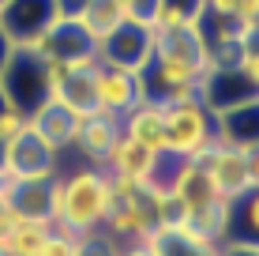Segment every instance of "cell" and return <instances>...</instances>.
Masks as SVG:
<instances>
[{"label":"cell","mask_w":259,"mask_h":256,"mask_svg":"<svg viewBox=\"0 0 259 256\" xmlns=\"http://www.w3.org/2000/svg\"><path fill=\"white\" fill-rule=\"evenodd\" d=\"M113 204H117V192L102 166L83 162L75 170H60L53 181V226L75 237L102 230Z\"/></svg>","instance_id":"cell-1"},{"label":"cell","mask_w":259,"mask_h":256,"mask_svg":"<svg viewBox=\"0 0 259 256\" xmlns=\"http://www.w3.org/2000/svg\"><path fill=\"white\" fill-rule=\"evenodd\" d=\"M218 139V121L203 105V98L165 105V155L192 158Z\"/></svg>","instance_id":"cell-2"},{"label":"cell","mask_w":259,"mask_h":256,"mask_svg":"<svg viewBox=\"0 0 259 256\" xmlns=\"http://www.w3.org/2000/svg\"><path fill=\"white\" fill-rule=\"evenodd\" d=\"M143 91H147L150 102L158 105H173V102H188V98H199L203 91V76L199 68L184 64V60H173V57H150L147 68H143Z\"/></svg>","instance_id":"cell-3"},{"label":"cell","mask_w":259,"mask_h":256,"mask_svg":"<svg viewBox=\"0 0 259 256\" xmlns=\"http://www.w3.org/2000/svg\"><path fill=\"white\" fill-rule=\"evenodd\" d=\"M0 87H4L8 102L19 105L26 117H30L46 102V60H41V53L15 46L8 64H4V72H0Z\"/></svg>","instance_id":"cell-4"},{"label":"cell","mask_w":259,"mask_h":256,"mask_svg":"<svg viewBox=\"0 0 259 256\" xmlns=\"http://www.w3.org/2000/svg\"><path fill=\"white\" fill-rule=\"evenodd\" d=\"M60 158H64V155L53 151L46 139L30 128V121H26V128L12 139V143H4V170L12 173L15 181L57 177V173L64 170V166H60Z\"/></svg>","instance_id":"cell-5"},{"label":"cell","mask_w":259,"mask_h":256,"mask_svg":"<svg viewBox=\"0 0 259 256\" xmlns=\"http://www.w3.org/2000/svg\"><path fill=\"white\" fill-rule=\"evenodd\" d=\"M147 98L143 91V76L132 68H117V64H94V113L105 117H124Z\"/></svg>","instance_id":"cell-6"},{"label":"cell","mask_w":259,"mask_h":256,"mask_svg":"<svg viewBox=\"0 0 259 256\" xmlns=\"http://www.w3.org/2000/svg\"><path fill=\"white\" fill-rule=\"evenodd\" d=\"M192 158L210 173V181H214V189H218L222 200H237L240 192L252 189V177H248V155L240 151V147H229V143H222V139H214L207 151H199Z\"/></svg>","instance_id":"cell-7"},{"label":"cell","mask_w":259,"mask_h":256,"mask_svg":"<svg viewBox=\"0 0 259 256\" xmlns=\"http://www.w3.org/2000/svg\"><path fill=\"white\" fill-rule=\"evenodd\" d=\"M150 57H154V30L143 26V23H120L109 38L98 42V60H102V64L143 72Z\"/></svg>","instance_id":"cell-8"},{"label":"cell","mask_w":259,"mask_h":256,"mask_svg":"<svg viewBox=\"0 0 259 256\" xmlns=\"http://www.w3.org/2000/svg\"><path fill=\"white\" fill-rule=\"evenodd\" d=\"M158 158H162V155L139 147L136 139H128L120 132V139L113 143V151L105 155L102 170L109 173V177H120V181H132V185L150 189V185H154V173H158Z\"/></svg>","instance_id":"cell-9"},{"label":"cell","mask_w":259,"mask_h":256,"mask_svg":"<svg viewBox=\"0 0 259 256\" xmlns=\"http://www.w3.org/2000/svg\"><path fill=\"white\" fill-rule=\"evenodd\" d=\"M53 19H57L53 0H4V12H0V26L15 46L34 42L41 30H49Z\"/></svg>","instance_id":"cell-10"},{"label":"cell","mask_w":259,"mask_h":256,"mask_svg":"<svg viewBox=\"0 0 259 256\" xmlns=\"http://www.w3.org/2000/svg\"><path fill=\"white\" fill-rule=\"evenodd\" d=\"M255 94L259 91L240 76L237 64H210V72L203 76L199 98H203V105H207L210 113H222V109H229V105H240V102L255 98Z\"/></svg>","instance_id":"cell-11"},{"label":"cell","mask_w":259,"mask_h":256,"mask_svg":"<svg viewBox=\"0 0 259 256\" xmlns=\"http://www.w3.org/2000/svg\"><path fill=\"white\" fill-rule=\"evenodd\" d=\"M120 139V121L117 117H105V113H87L79 121V132H75V155L91 166H102L105 155L113 151V143Z\"/></svg>","instance_id":"cell-12"},{"label":"cell","mask_w":259,"mask_h":256,"mask_svg":"<svg viewBox=\"0 0 259 256\" xmlns=\"http://www.w3.org/2000/svg\"><path fill=\"white\" fill-rule=\"evenodd\" d=\"M79 121L83 117H75L71 109H64L57 98H46L38 105V109L30 113V128L38 132L41 139L53 147V151H71V143H75V132H79Z\"/></svg>","instance_id":"cell-13"},{"label":"cell","mask_w":259,"mask_h":256,"mask_svg":"<svg viewBox=\"0 0 259 256\" xmlns=\"http://www.w3.org/2000/svg\"><path fill=\"white\" fill-rule=\"evenodd\" d=\"M120 132L128 139H136L139 147H147V151L165 155V105L143 98L132 113L120 117Z\"/></svg>","instance_id":"cell-14"},{"label":"cell","mask_w":259,"mask_h":256,"mask_svg":"<svg viewBox=\"0 0 259 256\" xmlns=\"http://www.w3.org/2000/svg\"><path fill=\"white\" fill-rule=\"evenodd\" d=\"M218 121V139L229 147H240V151H252L259 143V94L240 105H229V109L214 113Z\"/></svg>","instance_id":"cell-15"},{"label":"cell","mask_w":259,"mask_h":256,"mask_svg":"<svg viewBox=\"0 0 259 256\" xmlns=\"http://www.w3.org/2000/svg\"><path fill=\"white\" fill-rule=\"evenodd\" d=\"M94 64H75L71 72L64 76V83L57 87V94H49V98H57L64 109H71L75 117H87V113H94Z\"/></svg>","instance_id":"cell-16"},{"label":"cell","mask_w":259,"mask_h":256,"mask_svg":"<svg viewBox=\"0 0 259 256\" xmlns=\"http://www.w3.org/2000/svg\"><path fill=\"white\" fill-rule=\"evenodd\" d=\"M226 241L259 245V189H248V192H240L237 200H229Z\"/></svg>","instance_id":"cell-17"},{"label":"cell","mask_w":259,"mask_h":256,"mask_svg":"<svg viewBox=\"0 0 259 256\" xmlns=\"http://www.w3.org/2000/svg\"><path fill=\"white\" fill-rule=\"evenodd\" d=\"M49 234H53V218H26V215H19L15 226L4 234L0 249H4V256H38Z\"/></svg>","instance_id":"cell-18"},{"label":"cell","mask_w":259,"mask_h":256,"mask_svg":"<svg viewBox=\"0 0 259 256\" xmlns=\"http://www.w3.org/2000/svg\"><path fill=\"white\" fill-rule=\"evenodd\" d=\"M53 181L57 177H41V181H15L8 200L12 207L26 218H53Z\"/></svg>","instance_id":"cell-19"},{"label":"cell","mask_w":259,"mask_h":256,"mask_svg":"<svg viewBox=\"0 0 259 256\" xmlns=\"http://www.w3.org/2000/svg\"><path fill=\"white\" fill-rule=\"evenodd\" d=\"M75 23L83 26L94 42H102V38H109V34L124 23V15H120V4H117V0H87L83 15H79Z\"/></svg>","instance_id":"cell-20"},{"label":"cell","mask_w":259,"mask_h":256,"mask_svg":"<svg viewBox=\"0 0 259 256\" xmlns=\"http://www.w3.org/2000/svg\"><path fill=\"white\" fill-rule=\"evenodd\" d=\"M203 4H207L203 15H210V19H229L248 30L259 26V0H203Z\"/></svg>","instance_id":"cell-21"},{"label":"cell","mask_w":259,"mask_h":256,"mask_svg":"<svg viewBox=\"0 0 259 256\" xmlns=\"http://www.w3.org/2000/svg\"><path fill=\"white\" fill-rule=\"evenodd\" d=\"M79 241H83V237H75V234L53 226V234L46 237V245H41L38 256H79Z\"/></svg>","instance_id":"cell-22"},{"label":"cell","mask_w":259,"mask_h":256,"mask_svg":"<svg viewBox=\"0 0 259 256\" xmlns=\"http://www.w3.org/2000/svg\"><path fill=\"white\" fill-rule=\"evenodd\" d=\"M26 121H30V117H26L19 105H12V102H8L4 109H0V143H12V139L26 128Z\"/></svg>","instance_id":"cell-23"},{"label":"cell","mask_w":259,"mask_h":256,"mask_svg":"<svg viewBox=\"0 0 259 256\" xmlns=\"http://www.w3.org/2000/svg\"><path fill=\"white\" fill-rule=\"evenodd\" d=\"M79 256H117V241H113L105 230L87 234L83 241H79Z\"/></svg>","instance_id":"cell-24"},{"label":"cell","mask_w":259,"mask_h":256,"mask_svg":"<svg viewBox=\"0 0 259 256\" xmlns=\"http://www.w3.org/2000/svg\"><path fill=\"white\" fill-rule=\"evenodd\" d=\"M218 256H259V245H244V241H222Z\"/></svg>","instance_id":"cell-25"},{"label":"cell","mask_w":259,"mask_h":256,"mask_svg":"<svg viewBox=\"0 0 259 256\" xmlns=\"http://www.w3.org/2000/svg\"><path fill=\"white\" fill-rule=\"evenodd\" d=\"M15 218H19V211L12 207V200H8V196H0V241H4V234L15 226Z\"/></svg>","instance_id":"cell-26"},{"label":"cell","mask_w":259,"mask_h":256,"mask_svg":"<svg viewBox=\"0 0 259 256\" xmlns=\"http://www.w3.org/2000/svg\"><path fill=\"white\" fill-rule=\"evenodd\" d=\"M117 256H158L150 241H124L117 245Z\"/></svg>","instance_id":"cell-27"},{"label":"cell","mask_w":259,"mask_h":256,"mask_svg":"<svg viewBox=\"0 0 259 256\" xmlns=\"http://www.w3.org/2000/svg\"><path fill=\"white\" fill-rule=\"evenodd\" d=\"M248 155V177H252V189H259V143L252 147V151H244Z\"/></svg>","instance_id":"cell-28"},{"label":"cell","mask_w":259,"mask_h":256,"mask_svg":"<svg viewBox=\"0 0 259 256\" xmlns=\"http://www.w3.org/2000/svg\"><path fill=\"white\" fill-rule=\"evenodd\" d=\"M12 49H15V42L8 38V30L0 26V72H4V64H8V57H12Z\"/></svg>","instance_id":"cell-29"},{"label":"cell","mask_w":259,"mask_h":256,"mask_svg":"<svg viewBox=\"0 0 259 256\" xmlns=\"http://www.w3.org/2000/svg\"><path fill=\"white\" fill-rule=\"evenodd\" d=\"M12 185H15V177L4 170V162H0V196H8V192H12Z\"/></svg>","instance_id":"cell-30"},{"label":"cell","mask_w":259,"mask_h":256,"mask_svg":"<svg viewBox=\"0 0 259 256\" xmlns=\"http://www.w3.org/2000/svg\"><path fill=\"white\" fill-rule=\"evenodd\" d=\"M0 12H4V0H0Z\"/></svg>","instance_id":"cell-31"},{"label":"cell","mask_w":259,"mask_h":256,"mask_svg":"<svg viewBox=\"0 0 259 256\" xmlns=\"http://www.w3.org/2000/svg\"><path fill=\"white\" fill-rule=\"evenodd\" d=\"M0 256H4V249H0Z\"/></svg>","instance_id":"cell-32"}]
</instances>
